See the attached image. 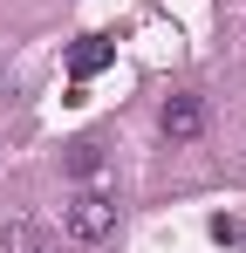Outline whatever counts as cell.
Returning a JSON list of instances; mask_svg holds the SVG:
<instances>
[{
    "mask_svg": "<svg viewBox=\"0 0 246 253\" xmlns=\"http://www.w3.org/2000/svg\"><path fill=\"white\" fill-rule=\"evenodd\" d=\"M62 226H69V240L96 247V240H110V233H117V199H110V192H76L69 212H62Z\"/></svg>",
    "mask_w": 246,
    "mask_h": 253,
    "instance_id": "6da1fadb",
    "label": "cell"
},
{
    "mask_svg": "<svg viewBox=\"0 0 246 253\" xmlns=\"http://www.w3.org/2000/svg\"><path fill=\"white\" fill-rule=\"evenodd\" d=\"M158 124H164V137H171V144H192V137L205 130V103H199V96H171Z\"/></svg>",
    "mask_w": 246,
    "mask_h": 253,
    "instance_id": "7a4b0ae2",
    "label": "cell"
},
{
    "mask_svg": "<svg viewBox=\"0 0 246 253\" xmlns=\"http://www.w3.org/2000/svg\"><path fill=\"white\" fill-rule=\"evenodd\" d=\"M96 165H103L96 144H76V151H69V171H76V178H96Z\"/></svg>",
    "mask_w": 246,
    "mask_h": 253,
    "instance_id": "5b68a950",
    "label": "cell"
},
{
    "mask_svg": "<svg viewBox=\"0 0 246 253\" xmlns=\"http://www.w3.org/2000/svg\"><path fill=\"white\" fill-rule=\"evenodd\" d=\"M0 253H41L35 226H28V219H14V226H0Z\"/></svg>",
    "mask_w": 246,
    "mask_h": 253,
    "instance_id": "277c9868",
    "label": "cell"
},
{
    "mask_svg": "<svg viewBox=\"0 0 246 253\" xmlns=\"http://www.w3.org/2000/svg\"><path fill=\"white\" fill-rule=\"evenodd\" d=\"M110 55H117V48L103 42V35H82V42L69 48V76H76V83H89V76H103V69H110Z\"/></svg>",
    "mask_w": 246,
    "mask_h": 253,
    "instance_id": "3957f363",
    "label": "cell"
}]
</instances>
